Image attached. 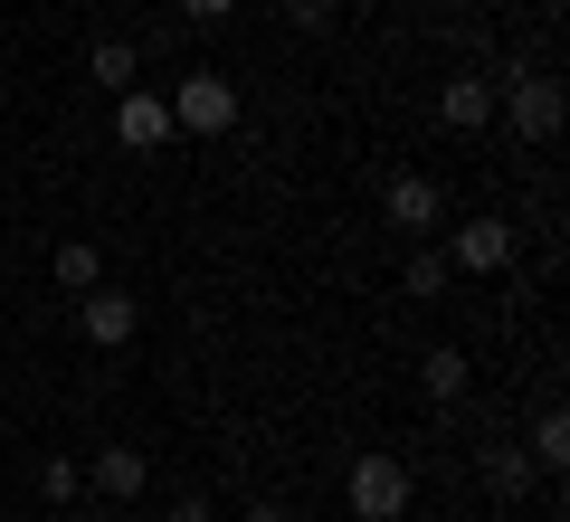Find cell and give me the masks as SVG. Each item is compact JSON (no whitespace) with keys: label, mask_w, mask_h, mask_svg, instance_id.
<instances>
[{"label":"cell","mask_w":570,"mask_h":522,"mask_svg":"<svg viewBox=\"0 0 570 522\" xmlns=\"http://www.w3.org/2000/svg\"><path fill=\"white\" fill-rule=\"evenodd\" d=\"M532 475H542V465H532V456H523L513 437H504V446L485 456V494H494V503H523V494H532Z\"/></svg>","instance_id":"obj_10"},{"label":"cell","mask_w":570,"mask_h":522,"mask_svg":"<svg viewBox=\"0 0 570 522\" xmlns=\"http://www.w3.org/2000/svg\"><path fill=\"white\" fill-rule=\"evenodd\" d=\"M448 266H466V276H504V266H513V228L504 219H456Z\"/></svg>","instance_id":"obj_5"},{"label":"cell","mask_w":570,"mask_h":522,"mask_svg":"<svg viewBox=\"0 0 570 522\" xmlns=\"http://www.w3.org/2000/svg\"><path fill=\"white\" fill-rule=\"evenodd\" d=\"M409 10H438V0H409Z\"/></svg>","instance_id":"obj_20"},{"label":"cell","mask_w":570,"mask_h":522,"mask_svg":"<svg viewBox=\"0 0 570 522\" xmlns=\"http://www.w3.org/2000/svg\"><path fill=\"white\" fill-rule=\"evenodd\" d=\"M171 522H209V494H171Z\"/></svg>","instance_id":"obj_18"},{"label":"cell","mask_w":570,"mask_h":522,"mask_svg":"<svg viewBox=\"0 0 570 522\" xmlns=\"http://www.w3.org/2000/svg\"><path fill=\"white\" fill-rule=\"evenodd\" d=\"M381 209H390V228H409V238H438V219H448V200H438L428 171H400V181L381 190Z\"/></svg>","instance_id":"obj_6"},{"label":"cell","mask_w":570,"mask_h":522,"mask_svg":"<svg viewBox=\"0 0 570 522\" xmlns=\"http://www.w3.org/2000/svg\"><path fill=\"white\" fill-rule=\"evenodd\" d=\"M448 276H456L448 247H428V238H419V257H409V295H448Z\"/></svg>","instance_id":"obj_16"},{"label":"cell","mask_w":570,"mask_h":522,"mask_svg":"<svg viewBox=\"0 0 570 522\" xmlns=\"http://www.w3.org/2000/svg\"><path fill=\"white\" fill-rule=\"evenodd\" d=\"M86 77H96L105 96H124V86H134L142 67H134V48H124V39H96V48H86Z\"/></svg>","instance_id":"obj_12"},{"label":"cell","mask_w":570,"mask_h":522,"mask_svg":"<svg viewBox=\"0 0 570 522\" xmlns=\"http://www.w3.org/2000/svg\"><path fill=\"white\" fill-rule=\"evenodd\" d=\"M163 105H171V134H200V142L238 134V86L228 77H181Z\"/></svg>","instance_id":"obj_1"},{"label":"cell","mask_w":570,"mask_h":522,"mask_svg":"<svg viewBox=\"0 0 570 522\" xmlns=\"http://www.w3.org/2000/svg\"><path fill=\"white\" fill-rule=\"evenodd\" d=\"M247 522H285V503H247Z\"/></svg>","instance_id":"obj_19"},{"label":"cell","mask_w":570,"mask_h":522,"mask_svg":"<svg viewBox=\"0 0 570 522\" xmlns=\"http://www.w3.org/2000/svg\"><path fill=\"white\" fill-rule=\"evenodd\" d=\"M438 124L448 134H485L494 124V77H448L438 86Z\"/></svg>","instance_id":"obj_8"},{"label":"cell","mask_w":570,"mask_h":522,"mask_svg":"<svg viewBox=\"0 0 570 522\" xmlns=\"http://www.w3.org/2000/svg\"><path fill=\"white\" fill-rule=\"evenodd\" d=\"M494 115H513L523 142L561 134V77H494Z\"/></svg>","instance_id":"obj_2"},{"label":"cell","mask_w":570,"mask_h":522,"mask_svg":"<svg viewBox=\"0 0 570 522\" xmlns=\"http://www.w3.org/2000/svg\"><path fill=\"white\" fill-rule=\"evenodd\" d=\"M523 456H532V465H570V418H561V408H542V418H532Z\"/></svg>","instance_id":"obj_14"},{"label":"cell","mask_w":570,"mask_h":522,"mask_svg":"<svg viewBox=\"0 0 570 522\" xmlns=\"http://www.w3.org/2000/svg\"><path fill=\"white\" fill-rule=\"evenodd\" d=\"M228 10H238V0H181V20H209V29H219Z\"/></svg>","instance_id":"obj_17"},{"label":"cell","mask_w":570,"mask_h":522,"mask_svg":"<svg viewBox=\"0 0 570 522\" xmlns=\"http://www.w3.org/2000/svg\"><path fill=\"white\" fill-rule=\"evenodd\" d=\"M86 484H96L105 503H134L142 484H153V456H134V446H96V465H86Z\"/></svg>","instance_id":"obj_9"},{"label":"cell","mask_w":570,"mask_h":522,"mask_svg":"<svg viewBox=\"0 0 570 522\" xmlns=\"http://www.w3.org/2000/svg\"><path fill=\"white\" fill-rule=\"evenodd\" d=\"M39 494H48V503L67 513V503L86 494V465H77V456H48V465H39Z\"/></svg>","instance_id":"obj_15"},{"label":"cell","mask_w":570,"mask_h":522,"mask_svg":"<svg viewBox=\"0 0 570 522\" xmlns=\"http://www.w3.org/2000/svg\"><path fill=\"white\" fill-rule=\"evenodd\" d=\"M58 522H77V513H58Z\"/></svg>","instance_id":"obj_21"},{"label":"cell","mask_w":570,"mask_h":522,"mask_svg":"<svg viewBox=\"0 0 570 522\" xmlns=\"http://www.w3.org/2000/svg\"><path fill=\"white\" fill-rule=\"evenodd\" d=\"M77 323H86V342H96V352H124V342H134V323H142V304L115 295V285H96V295H77Z\"/></svg>","instance_id":"obj_7"},{"label":"cell","mask_w":570,"mask_h":522,"mask_svg":"<svg viewBox=\"0 0 570 522\" xmlns=\"http://www.w3.org/2000/svg\"><path fill=\"white\" fill-rule=\"evenodd\" d=\"M115 142H124V152H171V142H181V134H171V105L142 96V86H124V96H115Z\"/></svg>","instance_id":"obj_4"},{"label":"cell","mask_w":570,"mask_h":522,"mask_svg":"<svg viewBox=\"0 0 570 522\" xmlns=\"http://www.w3.org/2000/svg\"><path fill=\"white\" fill-rule=\"evenodd\" d=\"M419 381H428V400H466V381H475V371H466V352H456V342H438Z\"/></svg>","instance_id":"obj_13"},{"label":"cell","mask_w":570,"mask_h":522,"mask_svg":"<svg viewBox=\"0 0 570 522\" xmlns=\"http://www.w3.org/2000/svg\"><path fill=\"white\" fill-rule=\"evenodd\" d=\"M105 285V257L86 238H58V295H96Z\"/></svg>","instance_id":"obj_11"},{"label":"cell","mask_w":570,"mask_h":522,"mask_svg":"<svg viewBox=\"0 0 570 522\" xmlns=\"http://www.w3.org/2000/svg\"><path fill=\"white\" fill-rule=\"evenodd\" d=\"M343 503L362 522H400L409 513V465L400 456H362V465H352V484H343Z\"/></svg>","instance_id":"obj_3"}]
</instances>
